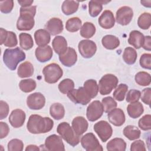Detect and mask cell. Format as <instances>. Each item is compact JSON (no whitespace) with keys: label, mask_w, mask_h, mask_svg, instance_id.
Instances as JSON below:
<instances>
[{"label":"cell","mask_w":151,"mask_h":151,"mask_svg":"<svg viewBox=\"0 0 151 151\" xmlns=\"http://www.w3.org/2000/svg\"><path fill=\"white\" fill-rule=\"evenodd\" d=\"M71 101L76 104L86 105L91 101V98L88 94L84 87H81L77 89H73L67 94Z\"/></svg>","instance_id":"7"},{"label":"cell","mask_w":151,"mask_h":151,"mask_svg":"<svg viewBox=\"0 0 151 151\" xmlns=\"http://www.w3.org/2000/svg\"><path fill=\"white\" fill-rule=\"evenodd\" d=\"M109 1H90L88 2V12L91 17H96L103 9V4L108 3Z\"/></svg>","instance_id":"29"},{"label":"cell","mask_w":151,"mask_h":151,"mask_svg":"<svg viewBox=\"0 0 151 151\" xmlns=\"http://www.w3.org/2000/svg\"><path fill=\"white\" fill-rule=\"evenodd\" d=\"M0 35H1L0 44L2 45V44H4L5 41L6 40V37H7V35H8V31L2 28H0Z\"/></svg>","instance_id":"55"},{"label":"cell","mask_w":151,"mask_h":151,"mask_svg":"<svg viewBox=\"0 0 151 151\" xmlns=\"http://www.w3.org/2000/svg\"><path fill=\"white\" fill-rule=\"evenodd\" d=\"M50 114L51 116L57 120L62 119L65 114L64 106L58 103L52 104L50 108Z\"/></svg>","instance_id":"30"},{"label":"cell","mask_w":151,"mask_h":151,"mask_svg":"<svg viewBox=\"0 0 151 151\" xmlns=\"http://www.w3.org/2000/svg\"><path fill=\"white\" fill-rule=\"evenodd\" d=\"M101 103L103 106L104 111L106 113H109L113 109H115L117 106V102L111 97H106L102 99Z\"/></svg>","instance_id":"43"},{"label":"cell","mask_w":151,"mask_h":151,"mask_svg":"<svg viewBox=\"0 0 151 151\" xmlns=\"http://www.w3.org/2000/svg\"><path fill=\"white\" fill-rule=\"evenodd\" d=\"M19 17L17 22V28L19 31H29L34 26V17L36 14V6L21 7Z\"/></svg>","instance_id":"2"},{"label":"cell","mask_w":151,"mask_h":151,"mask_svg":"<svg viewBox=\"0 0 151 151\" xmlns=\"http://www.w3.org/2000/svg\"><path fill=\"white\" fill-rule=\"evenodd\" d=\"M44 146L46 150L50 151L65 150L64 145L63 142L61 137L55 134H51L46 138Z\"/></svg>","instance_id":"14"},{"label":"cell","mask_w":151,"mask_h":151,"mask_svg":"<svg viewBox=\"0 0 151 151\" xmlns=\"http://www.w3.org/2000/svg\"><path fill=\"white\" fill-rule=\"evenodd\" d=\"M123 134L130 140L137 139L140 136V130L136 126L133 125H128L123 129Z\"/></svg>","instance_id":"33"},{"label":"cell","mask_w":151,"mask_h":151,"mask_svg":"<svg viewBox=\"0 0 151 151\" xmlns=\"http://www.w3.org/2000/svg\"><path fill=\"white\" fill-rule=\"evenodd\" d=\"M72 127L78 136L84 133L88 128V122L83 116H77L74 118L72 121Z\"/></svg>","instance_id":"20"},{"label":"cell","mask_w":151,"mask_h":151,"mask_svg":"<svg viewBox=\"0 0 151 151\" xmlns=\"http://www.w3.org/2000/svg\"><path fill=\"white\" fill-rule=\"evenodd\" d=\"M34 73L33 65L29 61H25L21 64L18 68L17 74L21 78L29 77Z\"/></svg>","instance_id":"27"},{"label":"cell","mask_w":151,"mask_h":151,"mask_svg":"<svg viewBox=\"0 0 151 151\" xmlns=\"http://www.w3.org/2000/svg\"><path fill=\"white\" fill-rule=\"evenodd\" d=\"M78 51L81 56L85 58H91L97 51L96 43L89 40H83L79 42Z\"/></svg>","instance_id":"11"},{"label":"cell","mask_w":151,"mask_h":151,"mask_svg":"<svg viewBox=\"0 0 151 151\" xmlns=\"http://www.w3.org/2000/svg\"><path fill=\"white\" fill-rule=\"evenodd\" d=\"M81 144L87 151H102V146L93 133H88L81 139Z\"/></svg>","instance_id":"8"},{"label":"cell","mask_w":151,"mask_h":151,"mask_svg":"<svg viewBox=\"0 0 151 151\" xmlns=\"http://www.w3.org/2000/svg\"><path fill=\"white\" fill-rule=\"evenodd\" d=\"M81 20L78 17H73L68 19L65 24L66 29L71 32L78 31L81 27Z\"/></svg>","instance_id":"37"},{"label":"cell","mask_w":151,"mask_h":151,"mask_svg":"<svg viewBox=\"0 0 151 151\" xmlns=\"http://www.w3.org/2000/svg\"><path fill=\"white\" fill-rule=\"evenodd\" d=\"M54 122L50 117H43L38 114H32L29 116L27 124L29 132L32 134L45 133L53 127Z\"/></svg>","instance_id":"1"},{"label":"cell","mask_w":151,"mask_h":151,"mask_svg":"<svg viewBox=\"0 0 151 151\" xmlns=\"http://www.w3.org/2000/svg\"><path fill=\"white\" fill-rule=\"evenodd\" d=\"M26 151L28 150H31V151H33V150H36V151H38L40 150V149L36 145H30L27 146V147L25 149Z\"/></svg>","instance_id":"57"},{"label":"cell","mask_w":151,"mask_h":151,"mask_svg":"<svg viewBox=\"0 0 151 151\" xmlns=\"http://www.w3.org/2000/svg\"><path fill=\"white\" fill-rule=\"evenodd\" d=\"M59 60L64 65L70 67L76 64L77 60V54L74 48L68 47L65 52L59 55Z\"/></svg>","instance_id":"15"},{"label":"cell","mask_w":151,"mask_h":151,"mask_svg":"<svg viewBox=\"0 0 151 151\" xmlns=\"http://www.w3.org/2000/svg\"><path fill=\"white\" fill-rule=\"evenodd\" d=\"M44 80L47 83H57L63 76V71L60 66L56 63H51L46 65L42 70Z\"/></svg>","instance_id":"5"},{"label":"cell","mask_w":151,"mask_h":151,"mask_svg":"<svg viewBox=\"0 0 151 151\" xmlns=\"http://www.w3.org/2000/svg\"><path fill=\"white\" fill-rule=\"evenodd\" d=\"M103 111L102 103L99 100H94L88 106L86 111V116L89 121L94 122L101 117Z\"/></svg>","instance_id":"10"},{"label":"cell","mask_w":151,"mask_h":151,"mask_svg":"<svg viewBox=\"0 0 151 151\" xmlns=\"http://www.w3.org/2000/svg\"><path fill=\"white\" fill-rule=\"evenodd\" d=\"M117 77L112 74H107L103 76L99 80V91L101 95L110 94L118 84Z\"/></svg>","instance_id":"6"},{"label":"cell","mask_w":151,"mask_h":151,"mask_svg":"<svg viewBox=\"0 0 151 151\" xmlns=\"http://www.w3.org/2000/svg\"><path fill=\"white\" fill-rule=\"evenodd\" d=\"M138 26L143 29H147L151 25V15L149 12L142 14L137 19Z\"/></svg>","instance_id":"40"},{"label":"cell","mask_w":151,"mask_h":151,"mask_svg":"<svg viewBox=\"0 0 151 151\" xmlns=\"http://www.w3.org/2000/svg\"><path fill=\"white\" fill-rule=\"evenodd\" d=\"M9 113V106L6 102L0 101V119L2 120L6 117Z\"/></svg>","instance_id":"52"},{"label":"cell","mask_w":151,"mask_h":151,"mask_svg":"<svg viewBox=\"0 0 151 151\" xmlns=\"http://www.w3.org/2000/svg\"><path fill=\"white\" fill-rule=\"evenodd\" d=\"M143 48L147 50V51H150L151 50V37L150 36H146L145 37L144 42L142 45Z\"/></svg>","instance_id":"54"},{"label":"cell","mask_w":151,"mask_h":151,"mask_svg":"<svg viewBox=\"0 0 151 151\" xmlns=\"http://www.w3.org/2000/svg\"><path fill=\"white\" fill-rule=\"evenodd\" d=\"M19 45L21 48L25 50H28L32 48L34 41L31 35L28 33H21L19 35Z\"/></svg>","instance_id":"34"},{"label":"cell","mask_w":151,"mask_h":151,"mask_svg":"<svg viewBox=\"0 0 151 151\" xmlns=\"http://www.w3.org/2000/svg\"><path fill=\"white\" fill-rule=\"evenodd\" d=\"M136 83L142 86H147L150 85L151 81L150 75L145 71L138 72L135 75Z\"/></svg>","instance_id":"39"},{"label":"cell","mask_w":151,"mask_h":151,"mask_svg":"<svg viewBox=\"0 0 151 151\" xmlns=\"http://www.w3.org/2000/svg\"><path fill=\"white\" fill-rule=\"evenodd\" d=\"M103 46L107 50H114L120 45L119 39L113 35H106L101 40Z\"/></svg>","instance_id":"28"},{"label":"cell","mask_w":151,"mask_h":151,"mask_svg":"<svg viewBox=\"0 0 151 151\" xmlns=\"http://www.w3.org/2000/svg\"><path fill=\"white\" fill-rule=\"evenodd\" d=\"M106 148L110 151H124L126 148V143L123 139L116 137L107 143Z\"/></svg>","instance_id":"26"},{"label":"cell","mask_w":151,"mask_h":151,"mask_svg":"<svg viewBox=\"0 0 151 151\" xmlns=\"http://www.w3.org/2000/svg\"><path fill=\"white\" fill-rule=\"evenodd\" d=\"M0 138L3 139L7 136L9 132L8 125L3 122H0Z\"/></svg>","instance_id":"53"},{"label":"cell","mask_w":151,"mask_h":151,"mask_svg":"<svg viewBox=\"0 0 151 151\" xmlns=\"http://www.w3.org/2000/svg\"><path fill=\"white\" fill-rule=\"evenodd\" d=\"M137 52L132 47H126L123 54V59L124 61L129 65H132L135 63L137 60Z\"/></svg>","instance_id":"35"},{"label":"cell","mask_w":151,"mask_h":151,"mask_svg":"<svg viewBox=\"0 0 151 151\" xmlns=\"http://www.w3.org/2000/svg\"><path fill=\"white\" fill-rule=\"evenodd\" d=\"M140 65L142 67L150 70L151 69V54L145 53L140 58Z\"/></svg>","instance_id":"49"},{"label":"cell","mask_w":151,"mask_h":151,"mask_svg":"<svg viewBox=\"0 0 151 151\" xmlns=\"http://www.w3.org/2000/svg\"><path fill=\"white\" fill-rule=\"evenodd\" d=\"M145 40L143 34L139 31L133 30L130 32L128 42L136 49H139L143 45Z\"/></svg>","instance_id":"23"},{"label":"cell","mask_w":151,"mask_h":151,"mask_svg":"<svg viewBox=\"0 0 151 151\" xmlns=\"http://www.w3.org/2000/svg\"><path fill=\"white\" fill-rule=\"evenodd\" d=\"M45 97L41 93H34L27 97V104L31 110H40L45 106Z\"/></svg>","instance_id":"13"},{"label":"cell","mask_w":151,"mask_h":151,"mask_svg":"<svg viewBox=\"0 0 151 151\" xmlns=\"http://www.w3.org/2000/svg\"><path fill=\"white\" fill-rule=\"evenodd\" d=\"M26 58L25 52L18 47L7 48L4 51L3 60L6 66L11 70H15L18 64Z\"/></svg>","instance_id":"3"},{"label":"cell","mask_w":151,"mask_h":151,"mask_svg":"<svg viewBox=\"0 0 151 151\" xmlns=\"http://www.w3.org/2000/svg\"><path fill=\"white\" fill-rule=\"evenodd\" d=\"M150 94H151V88L148 87L143 90L141 93L140 98L142 101L147 105H150Z\"/></svg>","instance_id":"51"},{"label":"cell","mask_w":151,"mask_h":151,"mask_svg":"<svg viewBox=\"0 0 151 151\" xmlns=\"http://www.w3.org/2000/svg\"><path fill=\"white\" fill-rule=\"evenodd\" d=\"M133 17V9L127 6L120 7L116 12V22L121 25H127L132 21Z\"/></svg>","instance_id":"12"},{"label":"cell","mask_w":151,"mask_h":151,"mask_svg":"<svg viewBox=\"0 0 151 151\" xmlns=\"http://www.w3.org/2000/svg\"><path fill=\"white\" fill-rule=\"evenodd\" d=\"M34 38L37 45L39 47H45L49 44L51 36L46 29H40L35 32Z\"/></svg>","instance_id":"22"},{"label":"cell","mask_w":151,"mask_h":151,"mask_svg":"<svg viewBox=\"0 0 151 151\" xmlns=\"http://www.w3.org/2000/svg\"><path fill=\"white\" fill-rule=\"evenodd\" d=\"M79 6V2L76 1H64L61 6L63 12L66 15L75 13Z\"/></svg>","instance_id":"31"},{"label":"cell","mask_w":151,"mask_h":151,"mask_svg":"<svg viewBox=\"0 0 151 151\" xmlns=\"http://www.w3.org/2000/svg\"><path fill=\"white\" fill-rule=\"evenodd\" d=\"M25 118V112L21 109H17L12 111L9 117V122L14 128H19L24 124Z\"/></svg>","instance_id":"16"},{"label":"cell","mask_w":151,"mask_h":151,"mask_svg":"<svg viewBox=\"0 0 151 151\" xmlns=\"http://www.w3.org/2000/svg\"><path fill=\"white\" fill-rule=\"evenodd\" d=\"M141 96V92L137 90H130L126 96V101L128 103H133L138 101Z\"/></svg>","instance_id":"47"},{"label":"cell","mask_w":151,"mask_h":151,"mask_svg":"<svg viewBox=\"0 0 151 151\" xmlns=\"http://www.w3.org/2000/svg\"><path fill=\"white\" fill-rule=\"evenodd\" d=\"M52 50L49 45L39 47L35 49V55L37 60L41 63L49 61L52 57Z\"/></svg>","instance_id":"21"},{"label":"cell","mask_w":151,"mask_h":151,"mask_svg":"<svg viewBox=\"0 0 151 151\" xmlns=\"http://www.w3.org/2000/svg\"><path fill=\"white\" fill-rule=\"evenodd\" d=\"M139 127L143 130H149L151 129V116L146 114L139 120Z\"/></svg>","instance_id":"45"},{"label":"cell","mask_w":151,"mask_h":151,"mask_svg":"<svg viewBox=\"0 0 151 151\" xmlns=\"http://www.w3.org/2000/svg\"><path fill=\"white\" fill-rule=\"evenodd\" d=\"M18 4L21 6V7H28L31 6L32 4L34 2V1L29 0H19L18 1Z\"/></svg>","instance_id":"56"},{"label":"cell","mask_w":151,"mask_h":151,"mask_svg":"<svg viewBox=\"0 0 151 151\" xmlns=\"http://www.w3.org/2000/svg\"><path fill=\"white\" fill-rule=\"evenodd\" d=\"M99 25L104 29H110L114 27L115 19L113 12L110 10H105L98 19Z\"/></svg>","instance_id":"19"},{"label":"cell","mask_w":151,"mask_h":151,"mask_svg":"<svg viewBox=\"0 0 151 151\" xmlns=\"http://www.w3.org/2000/svg\"><path fill=\"white\" fill-rule=\"evenodd\" d=\"M127 111L129 116L132 118H138L144 111L143 106L139 101L131 103L127 107Z\"/></svg>","instance_id":"25"},{"label":"cell","mask_w":151,"mask_h":151,"mask_svg":"<svg viewBox=\"0 0 151 151\" xmlns=\"http://www.w3.org/2000/svg\"><path fill=\"white\" fill-rule=\"evenodd\" d=\"M58 90L63 94H67L69 91L74 89V83L70 78L63 80L58 84Z\"/></svg>","instance_id":"42"},{"label":"cell","mask_w":151,"mask_h":151,"mask_svg":"<svg viewBox=\"0 0 151 151\" xmlns=\"http://www.w3.org/2000/svg\"><path fill=\"white\" fill-rule=\"evenodd\" d=\"M24 148V143L22 140L18 139L11 140L8 143L9 151H22Z\"/></svg>","instance_id":"44"},{"label":"cell","mask_w":151,"mask_h":151,"mask_svg":"<svg viewBox=\"0 0 151 151\" xmlns=\"http://www.w3.org/2000/svg\"><path fill=\"white\" fill-rule=\"evenodd\" d=\"M14 7L12 0H5L0 1V9L2 13L8 14L11 12Z\"/></svg>","instance_id":"48"},{"label":"cell","mask_w":151,"mask_h":151,"mask_svg":"<svg viewBox=\"0 0 151 151\" xmlns=\"http://www.w3.org/2000/svg\"><path fill=\"white\" fill-rule=\"evenodd\" d=\"M146 150L145 143L142 140H137L133 142L130 146L131 151H145Z\"/></svg>","instance_id":"50"},{"label":"cell","mask_w":151,"mask_h":151,"mask_svg":"<svg viewBox=\"0 0 151 151\" xmlns=\"http://www.w3.org/2000/svg\"><path fill=\"white\" fill-rule=\"evenodd\" d=\"M52 46L55 52L61 55L65 52L67 49V42L65 38L63 36L55 37L52 41Z\"/></svg>","instance_id":"24"},{"label":"cell","mask_w":151,"mask_h":151,"mask_svg":"<svg viewBox=\"0 0 151 151\" xmlns=\"http://www.w3.org/2000/svg\"><path fill=\"white\" fill-rule=\"evenodd\" d=\"M57 132L67 143L72 146L77 145L80 142V137L71 126L67 122L60 123L57 128Z\"/></svg>","instance_id":"4"},{"label":"cell","mask_w":151,"mask_h":151,"mask_svg":"<svg viewBox=\"0 0 151 151\" xmlns=\"http://www.w3.org/2000/svg\"><path fill=\"white\" fill-rule=\"evenodd\" d=\"M18 44L16 34L12 31H8V35L4 42V45L8 47H15Z\"/></svg>","instance_id":"46"},{"label":"cell","mask_w":151,"mask_h":151,"mask_svg":"<svg viewBox=\"0 0 151 151\" xmlns=\"http://www.w3.org/2000/svg\"><path fill=\"white\" fill-rule=\"evenodd\" d=\"M127 90L128 86L126 84H120L113 92L114 99L119 101H123L124 99Z\"/></svg>","instance_id":"41"},{"label":"cell","mask_w":151,"mask_h":151,"mask_svg":"<svg viewBox=\"0 0 151 151\" xmlns=\"http://www.w3.org/2000/svg\"><path fill=\"white\" fill-rule=\"evenodd\" d=\"M83 87L91 99L96 97L98 94L99 86L95 80L90 79L86 81L84 83Z\"/></svg>","instance_id":"32"},{"label":"cell","mask_w":151,"mask_h":151,"mask_svg":"<svg viewBox=\"0 0 151 151\" xmlns=\"http://www.w3.org/2000/svg\"><path fill=\"white\" fill-rule=\"evenodd\" d=\"M107 117L109 122L116 126H121L125 122L124 113L119 108H115L109 112Z\"/></svg>","instance_id":"17"},{"label":"cell","mask_w":151,"mask_h":151,"mask_svg":"<svg viewBox=\"0 0 151 151\" xmlns=\"http://www.w3.org/2000/svg\"><path fill=\"white\" fill-rule=\"evenodd\" d=\"M36 86L37 84L35 81L31 78L22 80L19 83L20 90L24 93L31 92L35 89Z\"/></svg>","instance_id":"38"},{"label":"cell","mask_w":151,"mask_h":151,"mask_svg":"<svg viewBox=\"0 0 151 151\" xmlns=\"http://www.w3.org/2000/svg\"><path fill=\"white\" fill-rule=\"evenodd\" d=\"M140 3L145 7L150 8L151 6V1H141Z\"/></svg>","instance_id":"58"},{"label":"cell","mask_w":151,"mask_h":151,"mask_svg":"<svg viewBox=\"0 0 151 151\" xmlns=\"http://www.w3.org/2000/svg\"><path fill=\"white\" fill-rule=\"evenodd\" d=\"M94 130L103 142H106L112 135L113 129L106 121L101 120L94 125Z\"/></svg>","instance_id":"9"},{"label":"cell","mask_w":151,"mask_h":151,"mask_svg":"<svg viewBox=\"0 0 151 151\" xmlns=\"http://www.w3.org/2000/svg\"><path fill=\"white\" fill-rule=\"evenodd\" d=\"M46 30L52 35H56L63 31V24L58 18H52L45 25Z\"/></svg>","instance_id":"18"},{"label":"cell","mask_w":151,"mask_h":151,"mask_svg":"<svg viewBox=\"0 0 151 151\" xmlns=\"http://www.w3.org/2000/svg\"><path fill=\"white\" fill-rule=\"evenodd\" d=\"M96 32V27L94 25L90 22H86L83 24L80 29V35L85 38L92 37Z\"/></svg>","instance_id":"36"}]
</instances>
